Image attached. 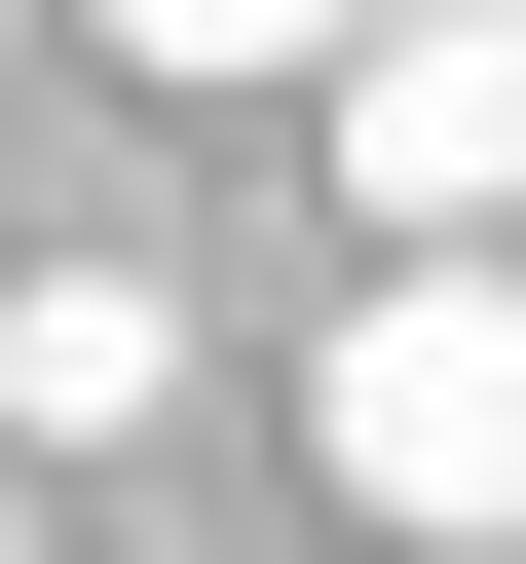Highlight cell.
Listing matches in <instances>:
<instances>
[{
  "mask_svg": "<svg viewBox=\"0 0 526 564\" xmlns=\"http://www.w3.org/2000/svg\"><path fill=\"white\" fill-rule=\"evenodd\" d=\"M302 452H339L414 564H526V226H414V263H376L339 377H302Z\"/></svg>",
  "mask_w": 526,
  "mask_h": 564,
  "instance_id": "cell-1",
  "label": "cell"
},
{
  "mask_svg": "<svg viewBox=\"0 0 526 564\" xmlns=\"http://www.w3.org/2000/svg\"><path fill=\"white\" fill-rule=\"evenodd\" d=\"M339 188H376V263L414 226H526V0H376L339 39Z\"/></svg>",
  "mask_w": 526,
  "mask_h": 564,
  "instance_id": "cell-2",
  "label": "cell"
},
{
  "mask_svg": "<svg viewBox=\"0 0 526 564\" xmlns=\"http://www.w3.org/2000/svg\"><path fill=\"white\" fill-rule=\"evenodd\" d=\"M188 414V263H39L0 302V452H151Z\"/></svg>",
  "mask_w": 526,
  "mask_h": 564,
  "instance_id": "cell-3",
  "label": "cell"
},
{
  "mask_svg": "<svg viewBox=\"0 0 526 564\" xmlns=\"http://www.w3.org/2000/svg\"><path fill=\"white\" fill-rule=\"evenodd\" d=\"M113 39H151V76H339L376 0H113Z\"/></svg>",
  "mask_w": 526,
  "mask_h": 564,
  "instance_id": "cell-4",
  "label": "cell"
},
{
  "mask_svg": "<svg viewBox=\"0 0 526 564\" xmlns=\"http://www.w3.org/2000/svg\"><path fill=\"white\" fill-rule=\"evenodd\" d=\"M0 564H39V527H0Z\"/></svg>",
  "mask_w": 526,
  "mask_h": 564,
  "instance_id": "cell-5",
  "label": "cell"
}]
</instances>
